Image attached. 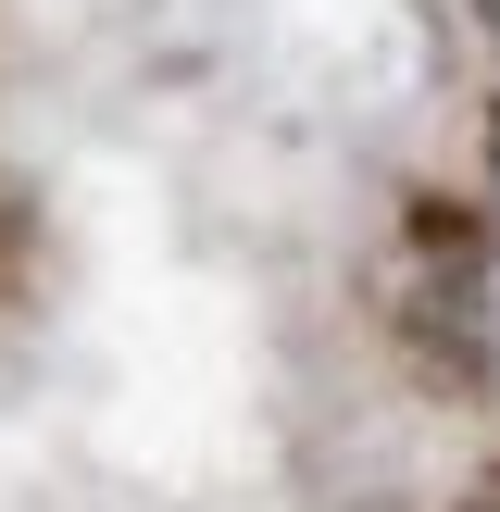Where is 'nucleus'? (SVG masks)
I'll return each mask as SVG.
<instances>
[{
	"label": "nucleus",
	"instance_id": "nucleus-1",
	"mask_svg": "<svg viewBox=\"0 0 500 512\" xmlns=\"http://www.w3.org/2000/svg\"><path fill=\"white\" fill-rule=\"evenodd\" d=\"M400 325L450 388H500V225H425L400 275Z\"/></svg>",
	"mask_w": 500,
	"mask_h": 512
},
{
	"label": "nucleus",
	"instance_id": "nucleus-2",
	"mask_svg": "<svg viewBox=\"0 0 500 512\" xmlns=\"http://www.w3.org/2000/svg\"><path fill=\"white\" fill-rule=\"evenodd\" d=\"M488 225H500V125H488Z\"/></svg>",
	"mask_w": 500,
	"mask_h": 512
},
{
	"label": "nucleus",
	"instance_id": "nucleus-3",
	"mask_svg": "<svg viewBox=\"0 0 500 512\" xmlns=\"http://www.w3.org/2000/svg\"><path fill=\"white\" fill-rule=\"evenodd\" d=\"M475 13H488V38H500V0H475Z\"/></svg>",
	"mask_w": 500,
	"mask_h": 512
}]
</instances>
